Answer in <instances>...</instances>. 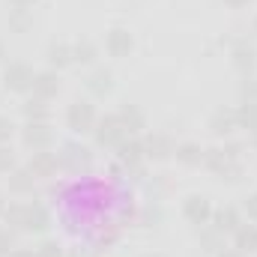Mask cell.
<instances>
[{"label":"cell","instance_id":"obj_1","mask_svg":"<svg viewBox=\"0 0 257 257\" xmlns=\"http://www.w3.org/2000/svg\"><path fill=\"white\" fill-rule=\"evenodd\" d=\"M57 165L69 174H81L93 165V153L84 144H63L60 153H57Z\"/></svg>","mask_w":257,"mask_h":257},{"label":"cell","instance_id":"obj_2","mask_svg":"<svg viewBox=\"0 0 257 257\" xmlns=\"http://www.w3.org/2000/svg\"><path fill=\"white\" fill-rule=\"evenodd\" d=\"M33 78H36V72L27 63H21V60H15V63H9L3 69V87L12 90V93H27V90H33Z\"/></svg>","mask_w":257,"mask_h":257},{"label":"cell","instance_id":"obj_3","mask_svg":"<svg viewBox=\"0 0 257 257\" xmlns=\"http://www.w3.org/2000/svg\"><path fill=\"white\" fill-rule=\"evenodd\" d=\"M93 135H96V144L99 147H120L126 141V126L117 117H105V120H96Z\"/></svg>","mask_w":257,"mask_h":257},{"label":"cell","instance_id":"obj_4","mask_svg":"<svg viewBox=\"0 0 257 257\" xmlns=\"http://www.w3.org/2000/svg\"><path fill=\"white\" fill-rule=\"evenodd\" d=\"M183 218L194 224V227H203V224H209V218H212V203L203 197V194H189L186 200H183Z\"/></svg>","mask_w":257,"mask_h":257},{"label":"cell","instance_id":"obj_5","mask_svg":"<svg viewBox=\"0 0 257 257\" xmlns=\"http://www.w3.org/2000/svg\"><path fill=\"white\" fill-rule=\"evenodd\" d=\"M66 123L72 132H90L96 126V108L90 102H72L66 111Z\"/></svg>","mask_w":257,"mask_h":257},{"label":"cell","instance_id":"obj_6","mask_svg":"<svg viewBox=\"0 0 257 257\" xmlns=\"http://www.w3.org/2000/svg\"><path fill=\"white\" fill-rule=\"evenodd\" d=\"M105 48H108V54H111V57L123 60V57L132 54L135 39H132V33H128L126 27H111V30H108V36H105Z\"/></svg>","mask_w":257,"mask_h":257},{"label":"cell","instance_id":"obj_7","mask_svg":"<svg viewBox=\"0 0 257 257\" xmlns=\"http://www.w3.org/2000/svg\"><path fill=\"white\" fill-rule=\"evenodd\" d=\"M21 138H24V144L30 147V150H45L51 141H54V132L48 123H27L24 132H21Z\"/></svg>","mask_w":257,"mask_h":257},{"label":"cell","instance_id":"obj_8","mask_svg":"<svg viewBox=\"0 0 257 257\" xmlns=\"http://www.w3.org/2000/svg\"><path fill=\"white\" fill-rule=\"evenodd\" d=\"M60 93V75L54 72V69H48V72H36V78H33V96H39V99H51V96H57Z\"/></svg>","mask_w":257,"mask_h":257},{"label":"cell","instance_id":"obj_9","mask_svg":"<svg viewBox=\"0 0 257 257\" xmlns=\"http://www.w3.org/2000/svg\"><path fill=\"white\" fill-rule=\"evenodd\" d=\"M174 150H177V144L159 132L147 135V141H144V156H153V159H168V156H174Z\"/></svg>","mask_w":257,"mask_h":257},{"label":"cell","instance_id":"obj_10","mask_svg":"<svg viewBox=\"0 0 257 257\" xmlns=\"http://www.w3.org/2000/svg\"><path fill=\"white\" fill-rule=\"evenodd\" d=\"M230 60L236 69H242V72H251L257 63V51L251 42H245V39H239V42H233V48H230Z\"/></svg>","mask_w":257,"mask_h":257},{"label":"cell","instance_id":"obj_11","mask_svg":"<svg viewBox=\"0 0 257 257\" xmlns=\"http://www.w3.org/2000/svg\"><path fill=\"white\" fill-rule=\"evenodd\" d=\"M27 171H30L33 177H51V174L57 171V156H54V153H45V150H33Z\"/></svg>","mask_w":257,"mask_h":257},{"label":"cell","instance_id":"obj_12","mask_svg":"<svg viewBox=\"0 0 257 257\" xmlns=\"http://www.w3.org/2000/svg\"><path fill=\"white\" fill-rule=\"evenodd\" d=\"M209 221H212V227H215L221 236H224V233H233V230L242 224V221H239V212H236L233 206H221V209H212V218H209Z\"/></svg>","mask_w":257,"mask_h":257},{"label":"cell","instance_id":"obj_13","mask_svg":"<svg viewBox=\"0 0 257 257\" xmlns=\"http://www.w3.org/2000/svg\"><path fill=\"white\" fill-rule=\"evenodd\" d=\"M233 248L242 251V254L257 251V224H239L233 230Z\"/></svg>","mask_w":257,"mask_h":257},{"label":"cell","instance_id":"obj_14","mask_svg":"<svg viewBox=\"0 0 257 257\" xmlns=\"http://www.w3.org/2000/svg\"><path fill=\"white\" fill-rule=\"evenodd\" d=\"M87 90H90L93 96H108V93L114 90V75H111L108 69H93V72L87 75Z\"/></svg>","mask_w":257,"mask_h":257},{"label":"cell","instance_id":"obj_15","mask_svg":"<svg viewBox=\"0 0 257 257\" xmlns=\"http://www.w3.org/2000/svg\"><path fill=\"white\" fill-rule=\"evenodd\" d=\"M117 162L120 165H126V168H138L141 162H144V144H138V141H123L120 147H117Z\"/></svg>","mask_w":257,"mask_h":257},{"label":"cell","instance_id":"obj_16","mask_svg":"<svg viewBox=\"0 0 257 257\" xmlns=\"http://www.w3.org/2000/svg\"><path fill=\"white\" fill-rule=\"evenodd\" d=\"M27 123H45L51 117V108H48V99H39V96H30L24 105H21Z\"/></svg>","mask_w":257,"mask_h":257},{"label":"cell","instance_id":"obj_17","mask_svg":"<svg viewBox=\"0 0 257 257\" xmlns=\"http://www.w3.org/2000/svg\"><path fill=\"white\" fill-rule=\"evenodd\" d=\"M51 227V215H48V209L42 206V203H27V224H24V230H36V233H42V230H48Z\"/></svg>","mask_w":257,"mask_h":257},{"label":"cell","instance_id":"obj_18","mask_svg":"<svg viewBox=\"0 0 257 257\" xmlns=\"http://www.w3.org/2000/svg\"><path fill=\"white\" fill-rule=\"evenodd\" d=\"M209 128H212V135H230L236 128V111L233 108H218L209 117Z\"/></svg>","mask_w":257,"mask_h":257},{"label":"cell","instance_id":"obj_19","mask_svg":"<svg viewBox=\"0 0 257 257\" xmlns=\"http://www.w3.org/2000/svg\"><path fill=\"white\" fill-rule=\"evenodd\" d=\"M203 147L197 144V141H183V144H177V150H174V156L183 162V165H189V168H194V165H203Z\"/></svg>","mask_w":257,"mask_h":257},{"label":"cell","instance_id":"obj_20","mask_svg":"<svg viewBox=\"0 0 257 257\" xmlns=\"http://www.w3.org/2000/svg\"><path fill=\"white\" fill-rule=\"evenodd\" d=\"M45 57H48V66L57 72V69H63V66L72 63V45L69 42H51Z\"/></svg>","mask_w":257,"mask_h":257},{"label":"cell","instance_id":"obj_21","mask_svg":"<svg viewBox=\"0 0 257 257\" xmlns=\"http://www.w3.org/2000/svg\"><path fill=\"white\" fill-rule=\"evenodd\" d=\"M3 221L9 224V230H24L27 224V203H9L3 212Z\"/></svg>","mask_w":257,"mask_h":257},{"label":"cell","instance_id":"obj_22","mask_svg":"<svg viewBox=\"0 0 257 257\" xmlns=\"http://www.w3.org/2000/svg\"><path fill=\"white\" fill-rule=\"evenodd\" d=\"M117 120L126 126V132H141L144 128V114H141L138 105H123L120 114H117Z\"/></svg>","mask_w":257,"mask_h":257},{"label":"cell","instance_id":"obj_23","mask_svg":"<svg viewBox=\"0 0 257 257\" xmlns=\"http://www.w3.org/2000/svg\"><path fill=\"white\" fill-rule=\"evenodd\" d=\"M236 128L257 132V102H242L236 108Z\"/></svg>","mask_w":257,"mask_h":257},{"label":"cell","instance_id":"obj_24","mask_svg":"<svg viewBox=\"0 0 257 257\" xmlns=\"http://www.w3.org/2000/svg\"><path fill=\"white\" fill-rule=\"evenodd\" d=\"M197 239H200V245H203L206 251H215V254H218V251L224 248V236H221L215 227H206V224L197 227Z\"/></svg>","mask_w":257,"mask_h":257},{"label":"cell","instance_id":"obj_25","mask_svg":"<svg viewBox=\"0 0 257 257\" xmlns=\"http://www.w3.org/2000/svg\"><path fill=\"white\" fill-rule=\"evenodd\" d=\"M96 45L90 42V39H78L75 45H72V63H93L96 60Z\"/></svg>","mask_w":257,"mask_h":257},{"label":"cell","instance_id":"obj_26","mask_svg":"<svg viewBox=\"0 0 257 257\" xmlns=\"http://www.w3.org/2000/svg\"><path fill=\"white\" fill-rule=\"evenodd\" d=\"M33 180H36V177H33L27 168H24V171H12V174H9V189H12V192H30V189H33Z\"/></svg>","mask_w":257,"mask_h":257},{"label":"cell","instance_id":"obj_27","mask_svg":"<svg viewBox=\"0 0 257 257\" xmlns=\"http://www.w3.org/2000/svg\"><path fill=\"white\" fill-rule=\"evenodd\" d=\"M9 27L18 30V33H24V30L30 27V12H24V9H12V12H9Z\"/></svg>","mask_w":257,"mask_h":257},{"label":"cell","instance_id":"obj_28","mask_svg":"<svg viewBox=\"0 0 257 257\" xmlns=\"http://www.w3.org/2000/svg\"><path fill=\"white\" fill-rule=\"evenodd\" d=\"M36 257H63V248H60V242H54V239H42V242L36 245Z\"/></svg>","mask_w":257,"mask_h":257},{"label":"cell","instance_id":"obj_29","mask_svg":"<svg viewBox=\"0 0 257 257\" xmlns=\"http://www.w3.org/2000/svg\"><path fill=\"white\" fill-rule=\"evenodd\" d=\"M239 96H242V102H257V81L254 78H245L239 84Z\"/></svg>","mask_w":257,"mask_h":257},{"label":"cell","instance_id":"obj_30","mask_svg":"<svg viewBox=\"0 0 257 257\" xmlns=\"http://www.w3.org/2000/svg\"><path fill=\"white\" fill-rule=\"evenodd\" d=\"M15 248V236L9 227H0V257H9V251Z\"/></svg>","mask_w":257,"mask_h":257},{"label":"cell","instance_id":"obj_31","mask_svg":"<svg viewBox=\"0 0 257 257\" xmlns=\"http://www.w3.org/2000/svg\"><path fill=\"white\" fill-rule=\"evenodd\" d=\"M15 168V156L9 144H0V171H12Z\"/></svg>","mask_w":257,"mask_h":257},{"label":"cell","instance_id":"obj_32","mask_svg":"<svg viewBox=\"0 0 257 257\" xmlns=\"http://www.w3.org/2000/svg\"><path fill=\"white\" fill-rule=\"evenodd\" d=\"M12 132H15V126H12V120H9V117H0V144H9Z\"/></svg>","mask_w":257,"mask_h":257},{"label":"cell","instance_id":"obj_33","mask_svg":"<svg viewBox=\"0 0 257 257\" xmlns=\"http://www.w3.org/2000/svg\"><path fill=\"white\" fill-rule=\"evenodd\" d=\"M245 212H248L251 221H257V192L248 194V200H245Z\"/></svg>","mask_w":257,"mask_h":257},{"label":"cell","instance_id":"obj_34","mask_svg":"<svg viewBox=\"0 0 257 257\" xmlns=\"http://www.w3.org/2000/svg\"><path fill=\"white\" fill-rule=\"evenodd\" d=\"M33 3H36V0H9V6H12V9H24V12H27Z\"/></svg>","mask_w":257,"mask_h":257},{"label":"cell","instance_id":"obj_35","mask_svg":"<svg viewBox=\"0 0 257 257\" xmlns=\"http://www.w3.org/2000/svg\"><path fill=\"white\" fill-rule=\"evenodd\" d=\"M9 257H36V251H27V248H12Z\"/></svg>","mask_w":257,"mask_h":257},{"label":"cell","instance_id":"obj_36","mask_svg":"<svg viewBox=\"0 0 257 257\" xmlns=\"http://www.w3.org/2000/svg\"><path fill=\"white\" fill-rule=\"evenodd\" d=\"M218 257H242V251H236V248H221Z\"/></svg>","mask_w":257,"mask_h":257},{"label":"cell","instance_id":"obj_37","mask_svg":"<svg viewBox=\"0 0 257 257\" xmlns=\"http://www.w3.org/2000/svg\"><path fill=\"white\" fill-rule=\"evenodd\" d=\"M227 6H233V9H239V6H248V0H224Z\"/></svg>","mask_w":257,"mask_h":257},{"label":"cell","instance_id":"obj_38","mask_svg":"<svg viewBox=\"0 0 257 257\" xmlns=\"http://www.w3.org/2000/svg\"><path fill=\"white\" fill-rule=\"evenodd\" d=\"M3 57H6V48H3V42H0V63H3Z\"/></svg>","mask_w":257,"mask_h":257},{"label":"cell","instance_id":"obj_39","mask_svg":"<svg viewBox=\"0 0 257 257\" xmlns=\"http://www.w3.org/2000/svg\"><path fill=\"white\" fill-rule=\"evenodd\" d=\"M3 212H6V203H3V197H0V218H3Z\"/></svg>","mask_w":257,"mask_h":257},{"label":"cell","instance_id":"obj_40","mask_svg":"<svg viewBox=\"0 0 257 257\" xmlns=\"http://www.w3.org/2000/svg\"><path fill=\"white\" fill-rule=\"evenodd\" d=\"M141 257H165V254H159V251H150V254H141Z\"/></svg>","mask_w":257,"mask_h":257},{"label":"cell","instance_id":"obj_41","mask_svg":"<svg viewBox=\"0 0 257 257\" xmlns=\"http://www.w3.org/2000/svg\"><path fill=\"white\" fill-rule=\"evenodd\" d=\"M251 135H254V144H257V132H251Z\"/></svg>","mask_w":257,"mask_h":257},{"label":"cell","instance_id":"obj_42","mask_svg":"<svg viewBox=\"0 0 257 257\" xmlns=\"http://www.w3.org/2000/svg\"><path fill=\"white\" fill-rule=\"evenodd\" d=\"M254 33H257V18H254Z\"/></svg>","mask_w":257,"mask_h":257}]
</instances>
